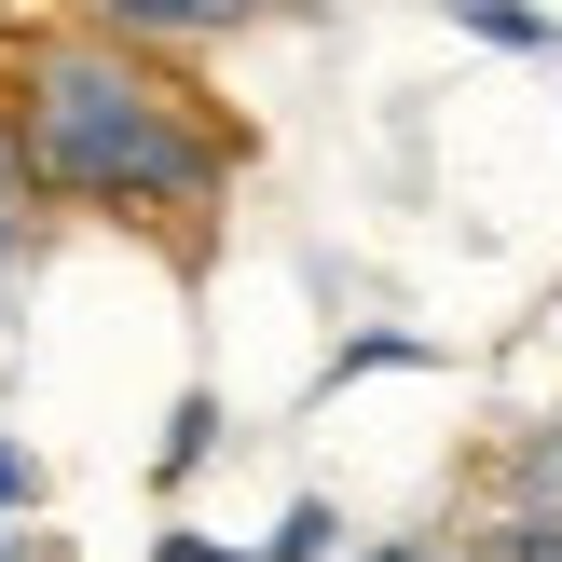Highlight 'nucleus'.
<instances>
[{"label": "nucleus", "instance_id": "f257e3e1", "mask_svg": "<svg viewBox=\"0 0 562 562\" xmlns=\"http://www.w3.org/2000/svg\"><path fill=\"white\" fill-rule=\"evenodd\" d=\"M14 137H27L42 206H97V220H137V234H179V247H206V220L247 179V124L206 110L151 42H110V27L27 42Z\"/></svg>", "mask_w": 562, "mask_h": 562}, {"label": "nucleus", "instance_id": "f03ea898", "mask_svg": "<svg viewBox=\"0 0 562 562\" xmlns=\"http://www.w3.org/2000/svg\"><path fill=\"white\" fill-rule=\"evenodd\" d=\"M110 42H151V55H192V42H234L261 0H82Z\"/></svg>", "mask_w": 562, "mask_h": 562}, {"label": "nucleus", "instance_id": "7ed1b4c3", "mask_svg": "<svg viewBox=\"0 0 562 562\" xmlns=\"http://www.w3.org/2000/svg\"><path fill=\"white\" fill-rule=\"evenodd\" d=\"M467 562H562V494H521V508L467 521Z\"/></svg>", "mask_w": 562, "mask_h": 562}, {"label": "nucleus", "instance_id": "20e7f679", "mask_svg": "<svg viewBox=\"0 0 562 562\" xmlns=\"http://www.w3.org/2000/svg\"><path fill=\"white\" fill-rule=\"evenodd\" d=\"M27 220H42V179H27V137H14V110H0V274L27 261Z\"/></svg>", "mask_w": 562, "mask_h": 562}, {"label": "nucleus", "instance_id": "39448f33", "mask_svg": "<svg viewBox=\"0 0 562 562\" xmlns=\"http://www.w3.org/2000/svg\"><path fill=\"white\" fill-rule=\"evenodd\" d=\"M481 42H521V55H549V14H521V0H453Z\"/></svg>", "mask_w": 562, "mask_h": 562}, {"label": "nucleus", "instance_id": "423d86ee", "mask_svg": "<svg viewBox=\"0 0 562 562\" xmlns=\"http://www.w3.org/2000/svg\"><path fill=\"white\" fill-rule=\"evenodd\" d=\"M329 536H344V521H329V508H289V521H274V536H261V562H329Z\"/></svg>", "mask_w": 562, "mask_h": 562}, {"label": "nucleus", "instance_id": "0eeeda50", "mask_svg": "<svg viewBox=\"0 0 562 562\" xmlns=\"http://www.w3.org/2000/svg\"><path fill=\"white\" fill-rule=\"evenodd\" d=\"M521 494H562V412H549L536 439H521Z\"/></svg>", "mask_w": 562, "mask_h": 562}, {"label": "nucleus", "instance_id": "6e6552de", "mask_svg": "<svg viewBox=\"0 0 562 562\" xmlns=\"http://www.w3.org/2000/svg\"><path fill=\"white\" fill-rule=\"evenodd\" d=\"M27 494H42V467H27V439H14V426H0V521H14V508H27Z\"/></svg>", "mask_w": 562, "mask_h": 562}, {"label": "nucleus", "instance_id": "1a4fd4ad", "mask_svg": "<svg viewBox=\"0 0 562 562\" xmlns=\"http://www.w3.org/2000/svg\"><path fill=\"white\" fill-rule=\"evenodd\" d=\"M27 27H42V0H0V42H27Z\"/></svg>", "mask_w": 562, "mask_h": 562}, {"label": "nucleus", "instance_id": "9d476101", "mask_svg": "<svg viewBox=\"0 0 562 562\" xmlns=\"http://www.w3.org/2000/svg\"><path fill=\"white\" fill-rule=\"evenodd\" d=\"M0 562H42V536H0Z\"/></svg>", "mask_w": 562, "mask_h": 562}]
</instances>
